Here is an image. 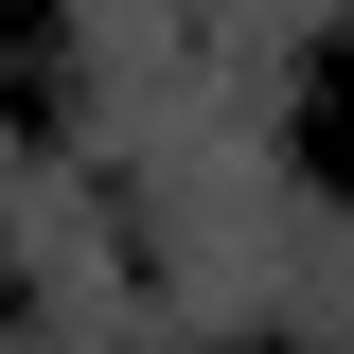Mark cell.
Returning a JSON list of instances; mask_svg holds the SVG:
<instances>
[{
    "mask_svg": "<svg viewBox=\"0 0 354 354\" xmlns=\"http://www.w3.org/2000/svg\"><path fill=\"white\" fill-rule=\"evenodd\" d=\"M301 177H337V195H354V53H337V36L301 53Z\"/></svg>",
    "mask_w": 354,
    "mask_h": 354,
    "instance_id": "cell-1",
    "label": "cell"
},
{
    "mask_svg": "<svg viewBox=\"0 0 354 354\" xmlns=\"http://www.w3.org/2000/svg\"><path fill=\"white\" fill-rule=\"evenodd\" d=\"M213 354H283V337H213Z\"/></svg>",
    "mask_w": 354,
    "mask_h": 354,
    "instance_id": "cell-2",
    "label": "cell"
}]
</instances>
